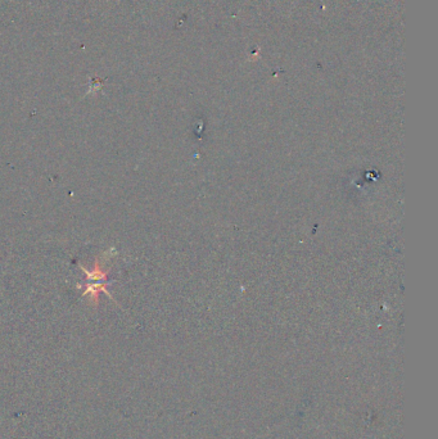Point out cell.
Masks as SVG:
<instances>
[{
  "label": "cell",
  "instance_id": "1",
  "mask_svg": "<svg viewBox=\"0 0 438 439\" xmlns=\"http://www.w3.org/2000/svg\"><path fill=\"white\" fill-rule=\"evenodd\" d=\"M80 269L85 274L88 283H106V281H108L107 280V278H108V271H106L102 267V262L99 261V259H95V262H94L93 270H86V269L81 265H80Z\"/></svg>",
  "mask_w": 438,
  "mask_h": 439
}]
</instances>
